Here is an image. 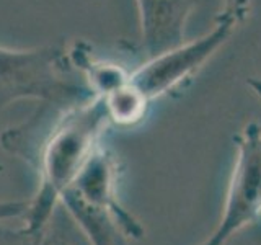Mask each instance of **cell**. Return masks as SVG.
Here are the masks:
<instances>
[{
    "instance_id": "ba28073f",
    "label": "cell",
    "mask_w": 261,
    "mask_h": 245,
    "mask_svg": "<svg viewBox=\"0 0 261 245\" xmlns=\"http://www.w3.org/2000/svg\"><path fill=\"white\" fill-rule=\"evenodd\" d=\"M101 102L105 105L108 121L122 128L141 122L145 118L150 103L149 98L130 80L101 96Z\"/></svg>"
},
{
    "instance_id": "52a82bcc",
    "label": "cell",
    "mask_w": 261,
    "mask_h": 245,
    "mask_svg": "<svg viewBox=\"0 0 261 245\" xmlns=\"http://www.w3.org/2000/svg\"><path fill=\"white\" fill-rule=\"evenodd\" d=\"M70 64L85 80L93 96H105L111 90L130 80V72L116 62L96 59L84 43H75L67 47Z\"/></svg>"
},
{
    "instance_id": "3957f363",
    "label": "cell",
    "mask_w": 261,
    "mask_h": 245,
    "mask_svg": "<svg viewBox=\"0 0 261 245\" xmlns=\"http://www.w3.org/2000/svg\"><path fill=\"white\" fill-rule=\"evenodd\" d=\"M237 27L232 18L219 15L214 27L202 36L149 57L141 67L130 72V82L150 102L171 92L194 77L228 43Z\"/></svg>"
},
{
    "instance_id": "8992f818",
    "label": "cell",
    "mask_w": 261,
    "mask_h": 245,
    "mask_svg": "<svg viewBox=\"0 0 261 245\" xmlns=\"http://www.w3.org/2000/svg\"><path fill=\"white\" fill-rule=\"evenodd\" d=\"M0 245H90L85 235L73 223L61 204L49 223L38 232H28L23 227H0Z\"/></svg>"
},
{
    "instance_id": "30bf717a",
    "label": "cell",
    "mask_w": 261,
    "mask_h": 245,
    "mask_svg": "<svg viewBox=\"0 0 261 245\" xmlns=\"http://www.w3.org/2000/svg\"><path fill=\"white\" fill-rule=\"evenodd\" d=\"M30 200H8L0 201V223L21 217L28 209Z\"/></svg>"
},
{
    "instance_id": "6da1fadb",
    "label": "cell",
    "mask_w": 261,
    "mask_h": 245,
    "mask_svg": "<svg viewBox=\"0 0 261 245\" xmlns=\"http://www.w3.org/2000/svg\"><path fill=\"white\" fill-rule=\"evenodd\" d=\"M49 116L51 105H41L23 126L2 136L5 149L28 160L38 174V190L21 216V227L28 232H38L49 223L110 125L100 96L56 108Z\"/></svg>"
},
{
    "instance_id": "277c9868",
    "label": "cell",
    "mask_w": 261,
    "mask_h": 245,
    "mask_svg": "<svg viewBox=\"0 0 261 245\" xmlns=\"http://www.w3.org/2000/svg\"><path fill=\"white\" fill-rule=\"evenodd\" d=\"M261 212V125L251 121L237 136V157L224 214L202 245H227Z\"/></svg>"
},
{
    "instance_id": "5b68a950",
    "label": "cell",
    "mask_w": 261,
    "mask_h": 245,
    "mask_svg": "<svg viewBox=\"0 0 261 245\" xmlns=\"http://www.w3.org/2000/svg\"><path fill=\"white\" fill-rule=\"evenodd\" d=\"M147 59L185 43L186 24L198 0H136Z\"/></svg>"
},
{
    "instance_id": "7a4b0ae2",
    "label": "cell",
    "mask_w": 261,
    "mask_h": 245,
    "mask_svg": "<svg viewBox=\"0 0 261 245\" xmlns=\"http://www.w3.org/2000/svg\"><path fill=\"white\" fill-rule=\"evenodd\" d=\"M92 96L85 80L70 64L65 46H0V110L20 100L69 108Z\"/></svg>"
},
{
    "instance_id": "9c48e42d",
    "label": "cell",
    "mask_w": 261,
    "mask_h": 245,
    "mask_svg": "<svg viewBox=\"0 0 261 245\" xmlns=\"http://www.w3.org/2000/svg\"><path fill=\"white\" fill-rule=\"evenodd\" d=\"M253 0H224V7L220 15L232 18L237 24L243 23L251 12Z\"/></svg>"
}]
</instances>
